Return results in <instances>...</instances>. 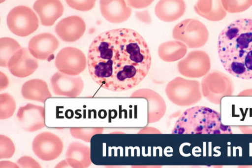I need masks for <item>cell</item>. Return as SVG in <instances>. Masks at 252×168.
Returning a JSON list of instances; mask_svg holds the SVG:
<instances>
[{
	"mask_svg": "<svg viewBox=\"0 0 252 168\" xmlns=\"http://www.w3.org/2000/svg\"><path fill=\"white\" fill-rule=\"evenodd\" d=\"M66 159L69 168H86L90 167L92 161L90 148L82 143H71L66 151Z\"/></svg>",
	"mask_w": 252,
	"mask_h": 168,
	"instance_id": "obj_16",
	"label": "cell"
},
{
	"mask_svg": "<svg viewBox=\"0 0 252 168\" xmlns=\"http://www.w3.org/2000/svg\"><path fill=\"white\" fill-rule=\"evenodd\" d=\"M59 46V42L53 34L45 33L32 38L29 42L28 49L37 59L49 61Z\"/></svg>",
	"mask_w": 252,
	"mask_h": 168,
	"instance_id": "obj_12",
	"label": "cell"
},
{
	"mask_svg": "<svg viewBox=\"0 0 252 168\" xmlns=\"http://www.w3.org/2000/svg\"><path fill=\"white\" fill-rule=\"evenodd\" d=\"M38 63L26 48H21L9 59L7 67L14 76L24 78L32 74L38 68Z\"/></svg>",
	"mask_w": 252,
	"mask_h": 168,
	"instance_id": "obj_11",
	"label": "cell"
},
{
	"mask_svg": "<svg viewBox=\"0 0 252 168\" xmlns=\"http://www.w3.org/2000/svg\"><path fill=\"white\" fill-rule=\"evenodd\" d=\"M178 67L180 72L186 76L200 77L205 74L210 68L209 57L204 51H192L179 62Z\"/></svg>",
	"mask_w": 252,
	"mask_h": 168,
	"instance_id": "obj_9",
	"label": "cell"
},
{
	"mask_svg": "<svg viewBox=\"0 0 252 168\" xmlns=\"http://www.w3.org/2000/svg\"><path fill=\"white\" fill-rule=\"evenodd\" d=\"M187 52V46L179 40L168 41L161 43L158 48L159 57L166 62H173L183 58Z\"/></svg>",
	"mask_w": 252,
	"mask_h": 168,
	"instance_id": "obj_20",
	"label": "cell"
},
{
	"mask_svg": "<svg viewBox=\"0 0 252 168\" xmlns=\"http://www.w3.org/2000/svg\"><path fill=\"white\" fill-rule=\"evenodd\" d=\"M17 163L22 168H40L41 166L35 160L29 156H23L19 158Z\"/></svg>",
	"mask_w": 252,
	"mask_h": 168,
	"instance_id": "obj_27",
	"label": "cell"
},
{
	"mask_svg": "<svg viewBox=\"0 0 252 168\" xmlns=\"http://www.w3.org/2000/svg\"><path fill=\"white\" fill-rule=\"evenodd\" d=\"M6 22L9 30L16 35L25 37L34 32L39 26L37 16L30 7L20 5L8 13Z\"/></svg>",
	"mask_w": 252,
	"mask_h": 168,
	"instance_id": "obj_5",
	"label": "cell"
},
{
	"mask_svg": "<svg viewBox=\"0 0 252 168\" xmlns=\"http://www.w3.org/2000/svg\"><path fill=\"white\" fill-rule=\"evenodd\" d=\"M195 12L211 21H219L226 15L221 0H198L194 6Z\"/></svg>",
	"mask_w": 252,
	"mask_h": 168,
	"instance_id": "obj_19",
	"label": "cell"
},
{
	"mask_svg": "<svg viewBox=\"0 0 252 168\" xmlns=\"http://www.w3.org/2000/svg\"><path fill=\"white\" fill-rule=\"evenodd\" d=\"M174 39L185 43L189 48L202 47L207 42L209 32L206 26L194 19H187L177 24L172 32Z\"/></svg>",
	"mask_w": 252,
	"mask_h": 168,
	"instance_id": "obj_4",
	"label": "cell"
},
{
	"mask_svg": "<svg viewBox=\"0 0 252 168\" xmlns=\"http://www.w3.org/2000/svg\"><path fill=\"white\" fill-rule=\"evenodd\" d=\"M65 1L73 9L87 11L94 6L96 0H65Z\"/></svg>",
	"mask_w": 252,
	"mask_h": 168,
	"instance_id": "obj_26",
	"label": "cell"
},
{
	"mask_svg": "<svg viewBox=\"0 0 252 168\" xmlns=\"http://www.w3.org/2000/svg\"><path fill=\"white\" fill-rule=\"evenodd\" d=\"M71 135L75 138L90 142L93 136L101 132V129L94 127H72L70 128Z\"/></svg>",
	"mask_w": 252,
	"mask_h": 168,
	"instance_id": "obj_23",
	"label": "cell"
},
{
	"mask_svg": "<svg viewBox=\"0 0 252 168\" xmlns=\"http://www.w3.org/2000/svg\"><path fill=\"white\" fill-rule=\"evenodd\" d=\"M5 0H0V3H2L3 2H4Z\"/></svg>",
	"mask_w": 252,
	"mask_h": 168,
	"instance_id": "obj_30",
	"label": "cell"
},
{
	"mask_svg": "<svg viewBox=\"0 0 252 168\" xmlns=\"http://www.w3.org/2000/svg\"><path fill=\"white\" fill-rule=\"evenodd\" d=\"M218 52L224 68L239 78L252 79V19L236 20L220 32Z\"/></svg>",
	"mask_w": 252,
	"mask_h": 168,
	"instance_id": "obj_2",
	"label": "cell"
},
{
	"mask_svg": "<svg viewBox=\"0 0 252 168\" xmlns=\"http://www.w3.org/2000/svg\"><path fill=\"white\" fill-rule=\"evenodd\" d=\"M32 145L35 155L44 161L57 159L63 148V144L61 138L50 132H43L36 135Z\"/></svg>",
	"mask_w": 252,
	"mask_h": 168,
	"instance_id": "obj_6",
	"label": "cell"
},
{
	"mask_svg": "<svg viewBox=\"0 0 252 168\" xmlns=\"http://www.w3.org/2000/svg\"><path fill=\"white\" fill-rule=\"evenodd\" d=\"M127 5L136 9H142L149 6L154 0H126Z\"/></svg>",
	"mask_w": 252,
	"mask_h": 168,
	"instance_id": "obj_28",
	"label": "cell"
},
{
	"mask_svg": "<svg viewBox=\"0 0 252 168\" xmlns=\"http://www.w3.org/2000/svg\"><path fill=\"white\" fill-rule=\"evenodd\" d=\"M21 94L25 99L42 103L52 97L46 82L37 78L25 82L21 88Z\"/></svg>",
	"mask_w": 252,
	"mask_h": 168,
	"instance_id": "obj_18",
	"label": "cell"
},
{
	"mask_svg": "<svg viewBox=\"0 0 252 168\" xmlns=\"http://www.w3.org/2000/svg\"><path fill=\"white\" fill-rule=\"evenodd\" d=\"M55 63L59 71L75 76L85 70L87 60L85 54L79 49L67 47L59 51L56 57Z\"/></svg>",
	"mask_w": 252,
	"mask_h": 168,
	"instance_id": "obj_7",
	"label": "cell"
},
{
	"mask_svg": "<svg viewBox=\"0 0 252 168\" xmlns=\"http://www.w3.org/2000/svg\"><path fill=\"white\" fill-rule=\"evenodd\" d=\"M33 8L45 26L53 25L63 12V6L60 0H36Z\"/></svg>",
	"mask_w": 252,
	"mask_h": 168,
	"instance_id": "obj_15",
	"label": "cell"
},
{
	"mask_svg": "<svg viewBox=\"0 0 252 168\" xmlns=\"http://www.w3.org/2000/svg\"><path fill=\"white\" fill-rule=\"evenodd\" d=\"M16 102L13 97L7 93L0 95V119H6L11 117L16 109Z\"/></svg>",
	"mask_w": 252,
	"mask_h": 168,
	"instance_id": "obj_22",
	"label": "cell"
},
{
	"mask_svg": "<svg viewBox=\"0 0 252 168\" xmlns=\"http://www.w3.org/2000/svg\"><path fill=\"white\" fill-rule=\"evenodd\" d=\"M86 24L83 19L76 15L64 18L55 27L58 36L63 41L72 42L78 40L84 34Z\"/></svg>",
	"mask_w": 252,
	"mask_h": 168,
	"instance_id": "obj_13",
	"label": "cell"
},
{
	"mask_svg": "<svg viewBox=\"0 0 252 168\" xmlns=\"http://www.w3.org/2000/svg\"><path fill=\"white\" fill-rule=\"evenodd\" d=\"M226 11L231 13L246 11L252 5V0H221Z\"/></svg>",
	"mask_w": 252,
	"mask_h": 168,
	"instance_id": "obj_24",
	"label": "cell"
},
{
	"mask_svg": "<svg viewBox=\"0 0 252 168\" xmlns=\"http://www.w3.org/2000/svg\"><path fill=\"white\" fill-rule=\"evenodd\" d=\"M99 5L102 16L108 22L114 24L126 21L132 12L126 0H100Z\"/></svg>",
	"mask_w": 252,
	"mask_h": 168,
	"instance_id": "obj_14",
	"label": "cell"
},
{
	"mask_svg": "<svg viewBox=\"0 0 252 168\" xmlns=\"http://www.w3.org/2000/svg\"><path fill=\"white\" fill-rule=\"evenodd\" d=\"M15 148L12 141L8 137L0 135V159L11 158L14 154Z\"/></svg>",
	"mask_w": 252,
	"mask_h": 168,
	"instance_id": "obj_25",
	"label": "cell"
},
{
	"mask_svg": "<svg viewBox=\"0 0 252 168\" xmlns=\"http://www.w3.org/2000/svg\"><path fill=\"white\" fill-rule=\"evenodd\" d=\"M21 48L19 43L10 37L0 38V66L7 67L10 58L18 50Z\"/></svg>",
	"mask_w": 252,
	"mask_h": 168,
	"instance_id": "obj_21",
	"label": "cell"
},
{
	"mask_svg": "<svg viewBox=\"0 0 252 168\" xmlns=\"http://www.w3.org/2000/svg\"><path fill=\"white\" fill-rule=\"evenodd\" d=\"M152 59L143 37L120 28L104 32L92 42L88 53L90 74L101 87L114 92L130 89L148 74Z\"/></svg>",
	"mask_w": 252,
	"mask_h": 168,
	"instance_id": "obj_1",
	"label": "cell"
},
{
	"mask_svg": "<svg viewBox=\"0 0 252 168\" xmlns=\"http://www.w3.org/2000/svg\"><path fill=\"white\" fill-rule=\"evenodd\" d=\"M16 116L22 128L27 132H36L45 126V109L42 106L29 103L19 108Z\"/></svg>",
	"mask_w": 252,
	"mask_h": 168,
	"instance_id": "obj_8",
	"label": "cell"
},
{
	"mask_svg": "<svg viewBox=\"0 0 252 168\" xmlns=\"http://www.w3.org/2000/svg\"><path fill=\"white\" fill-rule=\"evenodd\" d=\"M186 9L184 0H159L155 7V13L160 20L172 22L181 17Z\"/></svg>",
	"mask_w": 252,
	"mask_h": 168,
	"instance_id": "obj_17",
	"label": "cell"
},
{
	"mask_svg": "<svg viewBox=\"0 0 252 168\" xmlns=\"http://www.w3.org/2000/svg\"><path fill=\"white\" fill-rule=\"evenodd\" d=\"M231 133L230 127L222 123L219 112L202 106L186 110L177 120L172 131L173 134Z\"/></svg>",
	"mask_w": 252,
	"mask_h": 168,
	"instance_id": "obj_3",
	"label": "cell"
},
{
	"mask_svg": "<svg viewBox=\"0 0 252 168\" xmlns=\"http://www.w3.org/2000/svg\"><path fill=\"white\" fill-rule=\"evenodd\" d=\"M135 16L136 18L141 22L149 24L152 22V19L148 10L142 11H136Z\"/></svg>",
	"mask_w": 252,
	"mask_h": 168,
	"instance_id": "obj_29",
	"label": "cell"
},
{
	"mask_svg": "<svg viewBox=\"0 0 252 168\" xmlns=\"http://www.w3.org/2000/svg\"><path fill=\"white\" fill-rule=\"evenodd\" d=\"M53 93L57 95L75 98L82 93L84 83L80 76H74L61 71L55 73L51 78Z\"/></svg>",
	"mask_w": 252,
	"mask_h": 168,
	"instance_id": "obj_10",
	"label": "cell"
}]
</instances>
